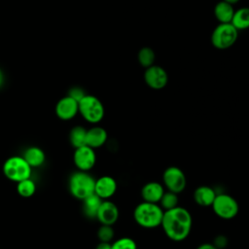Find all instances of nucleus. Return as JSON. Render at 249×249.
Here are the masks:
<instances>
[{
    "label": "nucleus",
    "mask_w": 249,
    "mask_h": 249,
    "mask_svg": "<svg viewBox=\"0 0 249 249\" xmlns=\"http://www.w3.org/2000/svg\"><path fill=\"white\" fill-rule=\"evenodd\" d=\"M108 139V133L105 128L95 125L87 129L86 145L91 147L92 149L102 147Z\"/></svg>",
    "instance_id": "nucleus-15"
},
{
    "label": "nucleus",
    "mask_w": 249,
    "mask_h": 249,
    "mask_svg": "<svg viewBox=\"0 0 249 249\" xmlns=\"http://www.w3.org/2000/svg\"><path fill=\"white\" fill-rule=\"evenodd\" d=\"M115 235L112 226L101 225L97 231V237L100 242H111Z\"/></svg>",
    "instance_id": "nucleus-26"
},
{
    "label": "nucleus",
    "mask_w": 249,
    "mask_h": 249,
    "mask_svg": "<svg viewBox=\"0 0 249 249\" xmlns=\"http://www.w3.org/2000/svg\"><path fill=\"white\" fill-rule=\"evenodd\" d=\"M86 94L87 93L85 92V90L82 88H80V87H73V88H71L69 89L67 95H69L70 97H72L73 99H75L76 101L79 102Z\"/></svg>",
    "instance_id": "nucleus-27"
},
{
    "label": "nucleus",
    "mask_w": 249,
    "mask_h": 249,
    "mask_svg": "<svg viewBox=\"0 0 249 249\" xmlns=\"http://www.w3.org/2000/svg\"><path fill=\"white\" fill-rule=\"evenodd\" d=\"M137 59L139 64L144 68H148L152 66L155 63V59H156V54L154 50L151 49L150 47L141 48L138 52Z\"/></svg>",
    "instance_id": "nucleus-23"
},
{
    "label": "nucleus",
    "mask_w": 249,
    "mask_h": 249,
    "mask_svg": "<svg viewBox=\"0 0 249 249\" xmlns=\"http://www.w3.org/2000/svg\"><path fill=\"white\" fill-rule=\"evenodd\" d=\"M163 209L159 203L142 201L133 211V218L137 225L144 229H155L160 226Z\"/></svg>",
    "instance_id": "nucleus-2"
},
{
    "label": "nucleus",
    "mask_w": 249,
    "mask_h": 249,
    "mask_svg": "<svg viewBox=\"0 0 249 249\" xmlns=\"http://www.w3.org/2000/svg\"><path fill=\"white\" fill-rule=\"evenodd\" d=\"M22 157L31 167H39L46 160L45 152L37 146H31L25 149Z\"/></svg>",
    "instance_id": "nucleus-17"
},
{
    "label": "nucleus",
    "mask_w": 249,
    "mask_h": 249,
    "mask_svg": "<svg viewBox=\"0 0 249 249\" xmlns=\"http://www.w3.org/2000/svg\"><path fill=\"white\" fill-rule=\"evenodd\" d=\"M2 169L5 177L16 183L31 177L32 172V167L22 156H12L8 158Z\"/></svg>",
    "instance_id": "nucleus-4"
},
{
    "label": "nucleus",
    "mask_w": 249,
    "mask_h": 249,
    "mask_svg": "<svg viewBox=\"0 0 249 249\" xmlns=\"http://www.w3.org/2000/svg\"><path fill=\"white\" fill-rule=\"evenodd\" d=\"M196 249H218L213 243H202Z\"/></svg>",
    "instance_id": "nucleus-29"
},
{
    "label": "nucleus",
    "mask_w": 249,
    "mask_h": 249,
    "mask_svg": "<svg viewBox=\"0 0 249 249\" xmlns=\"http://www.w3.org/2000/svg\"><path fill=\"white\" fill-rule=\"evenodd\" d=\"M112 249H137V244L131 237L124 236L111 243Z\"/></svg>",
    "instance_id": "nucleus-25"
},
{
    "label": "nucleus",
    "mask_w": 249,
    "mask_h": 249,
    "mask_svg": "<svg viewBox=\"0 0 249 249\" xmlns=\"http://www.w3.org/2000/svg\"><path fill=\"white\" fill-rule=\"evenodd\" d=\"M164 192V187L160 183L157 181H151L142 187L141 196L143 201L159 203Z\"/></svg>",
    "instance_id": "nucleus-14"
},
{
    "label": "nucleus",
    "mask_w": 249,
    "mask_h": 249,
    "mask_svg": "<svg viewBox=\"0 0 249 249\" xmlns=\"http://www.w3.org/2000/svg\"><path fill=\"white\" fill-rule=\"evenodd\" d=\"M159 203H160V206L163 209V211L172 209L178 206V195L170 191L164 192Z\"/></svg>",
    "instance_id": "nucleus-24"
},
{
    "label": "nucleus",
    "mask_w": 249,
    "mask_h": 249,
    "mask_svg": "<svg viewBox=\"0 0 249 249\" xmlns=\"http://www.w3.org/2000/svg\"><path fill=\"white\" fill-rule=\"evenodd\" d=\"M211 207L214 213L224 220L234 218L239 210L236 199L228 194H217Z\"/></svg>",
    "instance_id": "nucleus-7"
},
{
    "label": "nucleus",
    "mask_w": 249,
    "mask_h": 249,
    "mask_svg": "<svg viewBox=\"0 0 249 249\" xmlns=\"http://www.w3.org/2000/svg\"><path fill=\"white\" fill-rule=\"evenodd\" d=\"M103 199H101L97 195L94 193L89 196H87L85 199H83V212L84 214L90 219L96 218L97 211L99 209V206L101 204Z\"/></svg>",
    "instance_id": "nucleus-19"
},
{
    "label": "nucleus",
    "mask_w": 249,
    "mask_h": 249,
    "mask_svg": "<svg viewBox=\"0 0 249 249\" xmlns=\"http://www.w3.org/2000/svg\"><path fill=\"white\" fill-rule=\"evenodd\" d=\"M117 182L109 175H104L95 180L94 194L97 195L101 199H109L117 192Z\"/></svg>",
    "instance_id": "nucleus-13"
},
{
    "label": "nucleus",
    "mask_w": 249,
    "mask_h": 249,
    "mask_svg": "<svg viewBox=\"0 0 249 249\" xmlns=\"http://www.w3.org/2000/svg\"><path fill=\"white\" fill-rule=\"evenodd\" d=\"M233 5L223 0L218 2L214 7V16L220 23H231L234 14Z\"/></svg>",
    "instance_id": "nucleus-18"
},
{
    "label": "nucleus",
    "mask_w": 249,
    "mask_h": 249,
    "mask_svg": "<svg viewBox=\"0 0 249 249\" xmlns=\"http://www.w3.org/2000/svg\"><path fill=\"white\" fill-rule=\"evenodd\" d=\"M4 73H3V71H2V69L0 68V88L3 86V84H4Z\"/></svg>",
    "instance_id": "nucleus-31"
},
{
    "label": "nucleus",
    "mask_w": 249,
    "mask_h": 249,
    "mask_svg": "<svg viewBox=\"0 0 249 249\" xmlns=\"http://www.w3.org/2000/svg\"><path fill=\"white\" fill-rule=\"evenodd\" d=\"M95 249H112L111 243L109 242H99V244L96 246Z\"/></svg>",
    "instance_id": "nucleus-30"
},
{
    "label": "nucleus",
    "mask_w": 249,
    "mask_h": 249,
    "mask_svg": "<svg viewBox=\"0 0 249 249\" xmlns=\"http://www.w3.org/2000/svg\"><path fill=\"white\" fill-rule=\"evenodd\" d=\"M163 186L175 194L182 193L187 186V178L183 170L177 166L167 167L162 174Z\"/></svg>",
    "instance_id": "nucleus-8"
},
{
    "label": "nucleus",
    "mask_w": 249,
    "mask_h": 249,
    "mask_svg": "<svg viewBox=\"0 0 249 249\" xmlns=\"http://www.w3.org/2000/svg\"><path fill=\"white\" fill-rule=\"evenodd\" d=\"M160 226L169 239L179 242L189 236L192 231L193 218L186 208L176 206L163 212Z\"/></svg>",
    "instance_id": "nucleus-1"
},
{
    "label": "nucleus",
    "mask_w": 249,
    "mask_h": 249,
    "mask_svg": "<svg viewBox=\"0 0 249 249\" xmlns=\"http://www.w3.org/2000/svg\"><path fill=\"white\" fill-rule=\"evenodd\" d=\"M95 179L89 173V171L78 170L71 174L68 181V188L70 194L80 200L94 193Z\"/></svg>",
    "instance_id": "nucleus-3"
},
{
    "label": "nucleus",
    "mask_w": 249,
    "mask_h": 249,
    "mask_svg": "<svg viewBox=\"0 0 249 249\" xmlns=\"http://www.w3.org/2000/svg\"><path fill=\"white\" fill-rule=\"evenodd\" d=\"M73 161L78 170L89 171L96 162V154L94 149L88 145L76 148L73 154Z\"/></svg>",
    "instance_id": "nucleus-9"
},
{
    "label": "nucleus",
    "mask_w": 249,
    "mask_h": 249,
    "mask_svg": "<svg viewBox=\"0 0 249 249\" xmlns=\"http://www.w3.org/2000/svg\"><path fill=\"white\" fill-rule=\"evenodd\" d=\"M87 138V129L82 125H75L72 127L69 133L70 144L76 149L86 145Z\"/></svg>",
    "instance_id": "nucleus-21"
},
{
    "label": "nucleus",
    "mask_w": 249,
    "mask_h": 249,
    "mask_svg": "<svg viewBox=\"0 0 249 249\" xmlns=\"http://www.w3.org/2000/svg\"><path fill=\"white\" fill-rule=\"evenodd\" d=\"M96 219L101 225L113 226L119 219V208L111 200H102L99 209L97 211Z\"/></svg>",
    "instance_id": "nucleus-12"
},
{
    "label": "nucleus",
    "mask_w": 249,
    "mask_h": 249,
    "mask_svg": "<svg viewBox=\"0 0 249 249\" xmlns=\"http://www.w3.org/2000/svg\"><path fill=\"white\" fill-rule=\"evenodd\" d=\"M144 81L146 85L153 89H161L165 88L168 83V74L164 68L153 64L145 68Z\"/></svg>",
    "instance_id": "nucleus-10"
},
{
    "label": "nucleus",
    "mask_w": 249,
    "mask_h": 249,
    "mask_svg": "<svg viewBox=\"0 0 249 249\" xmlns=\"http://www.w3.org/2000/svg\"><path fill=\"white\" fill-rule=\"evenodd\" d=\"M17 192L22 197H30L36 192V184L31 177L17 183Z\"/></svg>",
    "instance_id": "nucleus-22"
},
{
    "label": "nucleus",
    "mask_w": 249,
    "mask_h": 249,
    "mask_svg": "<svg viewBox=\"0 0 249 249\" xmlns=\"http://www.w3.org/2000/svg\"><path fill=\"white\" fill-rule=\"evenodd\" d=\"M216 195L213 188L209 186H199L194 192V199L197 205L207 207L212 205Z\"/></svg>",
    "instance_id": "nucleus-16"
},
{
    "label": "nucleus",
    "mask_w": 249,
    "mask_h": 249,
    "mask_svg": "<svg viewBox=\"0 0 249 249\" xmlns=\"http://www.w3.org/2000/svg\"><path fill=\"white\" fill-rule=\"evenodd\" d=\"M79 113L78 101L66 95L60 98L55 105V115L62 121H69Z\"/></svg>",
    "instance_id": "nucleus-11"
},
{
    "label": "nucleus",
    "mask_w": 249,
    "mask_h": 249,
    "mask_svg": "<svg viewBox=\"0 0 249 249\" xmlns=\"http://www.w3.org/2000/svg\"><path fill=\"white\" fill-rule=\"evenodd\" d=\"M213 244L218 248V249H221V248H225L228 244V239L225 235H218L216 236V238L214 239L213 241Z\"/></svg>",
    "instance_id": "nucleus-28"
},
{
    "label": "nucleus",
    "mask_w": 249,
    "mask_h": 249,
    "mask_svg": "<svg viewBox=\"0 0 249 249\" xmlns=\"http://www.w3.org/2000/svg\"><path fill=\"white\" fill-rule=\"evenodd\" d=\"M223 1H225V2H227V3H230V4H231V5H234V4H236L239 0H223Z\"/></svg>",
    "instance_id": "nucleus-32"
},
{
    "label": "nucleus",
    "mask_w": 249,
    "mask_h": 249,
    "mask_svg": "<svg viewBox=\"0 0 249 249\" xmlns=\"http://www.w3.org/2000/svg\"><path fill=\"white\" fill-rule=\"evenodd\" d=\"M238 37V30L231 23H219L211 33V44L215 49L227 50L233 46Z\"/></svg>",
    "instance_id": "nucleus-6"
},
{
    "label": "nucleus",
    "mask_w": 249,
    "mask_h": 249,
    "mask_svg": "<svg viewBox=\"0 0 249 249\" xmlns=\"http://www.w3.org/2000/svg\"><path fill=\"white\" fill-rule=\"evenodd\" d=\"M231 23L238 31L249 28V7H242L234 11Z\"/></svg>",
    "instance_id": "nucleus-20"
},
{
    "label": "nucleus",
    "mask_w": 249,
    "mask_h": 249,
    "mask_svg": "<svg viewBox=\"0 0 249 249\" xmlns=\"http://www.w3.org/2000/svg\"><path fill=\"white\" fill-rule=\"evenodd\" d=\"M78 104L79 113L88 123L95 124L102 121L105 109L99 98L91 94H86Z\"/></svg>",
    "instance_id": "nucleus-5"
}]
</instances>
